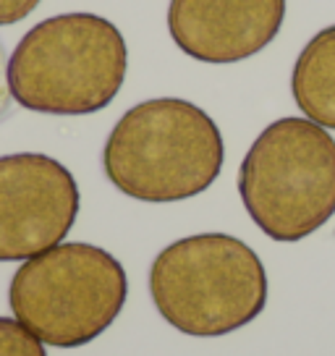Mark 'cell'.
<instances>
[{
    "label": "cell",
    "mask_w": 335,
    "mask_h": 356,
    "mask_svg": "<svg viewBox=\"0 0 335 356\" xmlns=\"http://www.w3.org/2000/svg\"><path fill=\"white\" fill-rule=\"evenodd\" d=\"M129 296L123 265L100 246L71 241L26 259L11 278L13 320L56 348H79L102 335Z\"/></svg>",
    "instance_id": "cell-5"
},
{
    "label": "cell",
    "mask_w": 335,
    "mask_h": 356,
    "mask_svg": "<svg viewBox=\"0 0 335 356\" xmlns=\"http://www.w3.org/2000/svg\"><path fill=\"white\" fill-rule=\"evenodd\" d=\"M42 0H0V26L24 22Z\"/></svg>",
    "instance_id": "cell-10"
},
{
    "label": "cell",
    "mask_w": 335,
    "mask_h": 356,
    "mask_svg": "<svg viewBox=\"0 0 335 356\" xmlns=\"http://www.w3.org/2000/svg\"><path fill=\"white\" fill-rule=\"evenodd\" d=\"M225 147L218 123L199 105L155 97L126 111L102 149V170L118 191L165 204L197 197L223 170Z\"/></svg>",
    "instance_id": "cell-1"
},
{
    "label": "cell",
    "mask_w": 335,
    "mask_h": 356,
    "mask_svg": "<svg viewBox=\"0 0 335 356\" xmlns=\"http://www.w3.org/2000/svg\"><path fill=\"white\" fill-rule=\"evenodd\" d=\"M249 218L272 241H302L335 215V139L309 118L272 121L238 168Z\"/></svg>",
    "instance_id": "cell-4"
},
{
    "label": "cell",
    "mask_w": 335,
    "mask_h": 356,
    "mask_svg": "<svg viewBox=\"0 0 335 356\" xmlns=\"http://www.w3.org/2000/svg\"><path fill=\"white\" fill-rule=\"evenodd\" d=\"M286 0H170L168 32L181 53L213 66L257 56L278 37Z\"/></svg>",
    "instance_id": "cell-7"
},
{
    "label": "cell",
    "mask_w": 335,
    "mask_h": 356,
    "mask_svg": "<svg viewBox=\"0 0 335 356\" xmlns=\"http://www.w3.org/2000/svg\"><path fill=\"white\" fill-rule=\"evenodd\" d=\"M129 47L121 29L97 13H60L34 24L8 60V89L22 108L90 115L121 92Z\"/></svg>",
    "instance_id": "cell-2"
},
{
    "label": "cell",
    "mask_w": 335,
    "mask_h": 356,
    "mask_svg": "<svg viewBox=\"0 0 335 356\" xmlns=\"http://www.w3.org/2000/svg\"><path fill=\"white\" fill-rule=\"evenodd\" d=\"M149 296L170 327L218 338L257 320L268 273L257 252L231 234H197L168 244L149 267Z\"/></svg>",
    "instance_id": "cell-3"
},
{
    "label": "cell",
    "mask_w": 335,
    "mask_h": 356,
    "mask_svg": "<svg viewBox=\"0 0 335 356\" xmlns=\"http://www.w3.org/2000/svg\"><path fill=\"white\" fill-rule=\"evenodd\" d=\"M0 356H47V351L19 320L0 317Z\"/></svg>",
    "instance_id": "cell-9"
},
{
    "label": "cell",
    "mask_w": 335,
    "mask_h": 356,
    "mask_svg": "<svg viewBox=\"0 0 335 356\" xmlns=\"http://www.w3.org/2000/svg\"><path fill=\"white\" fill-rule=\"evenodd\" d=\"M11 108V89H8V60H6V50L0 44V121L8 115Z\"/></svg>",
    "instance_id": "cell-11"
},
{
    "label": "cell",
    "mask_w": 335,
    "mask_h": 356,
    "mask_svg": "<svg viewBox=\"0 0 335 356\" xmlns=\"http://www.w3.org/2000/svg\"><path fill=\"white\" fill-rule=\"evenodd\" d=\"M291 92L309 121L335 129V24L304 44L293 63Z\"/></svg>",
    "instance_id": "cell-8"
},
{
    "label": "cell",
    "mask_w": 335,
    "mask_h": 356,
    "mask_svg": "<svg viewBox=\"0 0 335 356\" xmlns=\"http://www.w3.org/2000/svg\"><path fill=\"white\" fill-rule=\"evenodd\" d=\"M79 215V186L40 152L0 157V262H26L63 244Z\"/></svg>",
    "instance_id": "cell-6"
}]
</instances>
